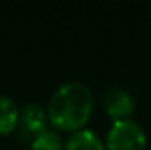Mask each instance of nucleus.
Listing matches in <instances>:
<instances>
[{
  "label": "nucleus",
  "mask_w": 151,
  "mask_h": 150,
  "mask_svg": "<svg viewBox=\"0 0 151 150\" xmlns=\"http://www.w3.org/2000/svg\"><path fill=\"white\" fill-rule=\"evenodd\" d=\"M93 112V94L88 86L71 81L60 86L50 97L47 115L52 128L61 133H77L84 129Z\"/></svg>",
  "instance_id": "obj_1"
},
{
  "label": "nucleus",
  "mask_w": 151,
  "mask_h": 150,
  "mask_svg": "<svg viewBox=\"0 0 151 150\" xmlns=\"http://www.w3.org/2000/svg\"><path fill=\"white\" fill-rule=\"evenodd\" d=\"M146 133L134 120L111 124L105 139V150H145Z\"/></svg>",
  "instance_id": "obj_2"
},
{
  "label": "nucleus",
  "mask_w": 151,
  "mask_h": 150,
  "mask_svg": "<svg viewBox=\"0 0 151 150\" xmlns=\"http://www.w3.org/2000/svg\"><path fill=\"white\" fill-rule=\"evenodd\" d=\"M106 115L111 118L113 123L116 121L130 120V116L135 112V100L127 91L119 87L109 89L103 99Z\"/></svg>",
  "instance_id": "obj_3"
},
{
  "label": "nucleus",
  "mask_w": 151,
  "mask_h": 150,
  "mask_svg": "<svg viewBox=\"0 0 151 150\" xmlns=\"http://www.w3.org/2000/svg\"><path fill=\"white\" fill-rule=\"evenodd\" d=\"M19 126L26 131V134L32 136V139L40 133L48 129V115L39 103L27 102L19 110Z\"/></svg>",
  "instance_id": "obj_4"
},
{
  "label": "nucleus",
  "mask_w": 151,
  "mask_h": 150,
  "mask_svg": "<svg viewBox=\"0 0 151 150\" xmlns=\"http://www.w3.org/2000/svg\"><path fill=\"white\" fill-rule=\"evenodd\" d=\"M19 126V108L15 100L0 95V136L13 134Z\"/></svg>",
  "instance_id": "obj_5"
},
{
  "label": "nucleus",
  "mask_w": 151,
  "mask_h": 150,
  "mask_svg": "<svg viewBox=\"0 0 151 150\" xmlns=\"http://www.w3.org/2000/svg\"><path fill=\"white\" fill-rule=\"evenodd\" d=\"M64 150H105V142L90 129L73 133L64 144Z\"/></svg>",
  "instance_id": "obj_6"
},
{
  "label": "nucleus",
  "mask_w": 151,
  "mask_h": 150,
  "mask_svg": "<svg viewBox=\"0 0 151 150\" xmlns=\"http://www.w3.org/2000/svg\"><path fill=\"white\" fill-rule=\"evenodd\" d=\"M29 150H64L61 137L56 131L47 129L31 141Z\"/></svg>",
  "instance_id": "obj_7"
}]
</instances>
